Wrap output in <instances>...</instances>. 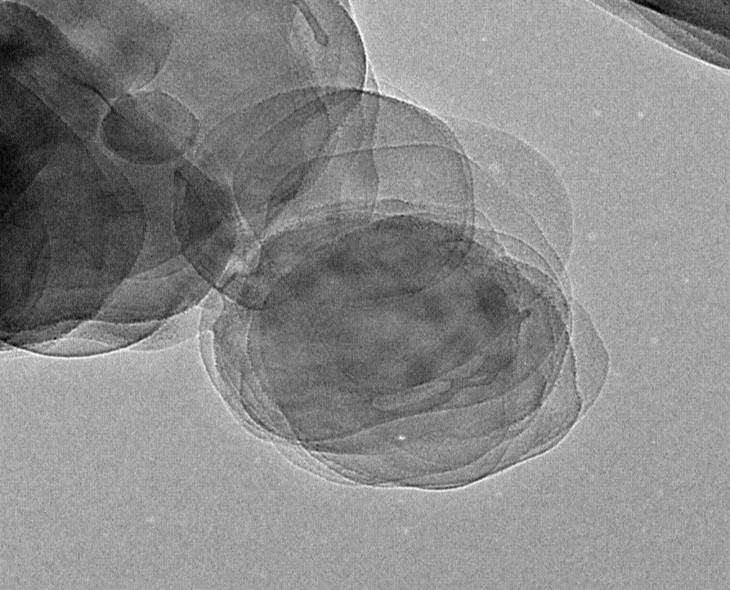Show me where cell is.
I'll return each instance as SVG.
<instances>
[{
  "instance_id": "1",
  "label": "cell",
  "mask_w": 730,
  "mask_h": 590,
  "mask_svg": "<svg viewBox=\"0 0 730 590\" xmlns=\"http://www.w3.org/2000/svg\"><path fill=\"white\" fill-rule=\"evenodd\" d=\"M200 123L179 99L161 91H141L119 98L100 126L105 147L139 165L184 159L197 144Z\"/></svg>"
},
{
  "instance_id": "6",
  "label": "cell",
  "mask_w": 730,
  "mask_h": 590,
  "mask_svg": "<svg viewBox=\"0 0 730 590\" xmlns=\"http://www.w3.org/2000/svg\"><path fill=\"white\" fill-rule=\"evenodd\" d=\"M21 349L42 355L60 357L91 356L115 350L95 340L71 336L41 344L24 346Z\"/></svg>"
},
{
  "instance_id": "3",
  "label": "cell",
  "mask_w": 730,
  "mask_h": 590,
  "mask_svg": "<svg viewBox=\"0 0 730 590\" xmlns=\"http://www.w3.org/2000/svg\"><path fill=\"white\" fill-rule=\"evenodd\" d=\"M572 348L579 384L588 401L596 395L604 381L608 357L588 312L577 301L572 303Z\"/></svg>"
},
{
  "instance_id": "4",
  "label": "cell",
  "mask_w": 730,
  "mask_h": 590,
  "mask_svg": "<svg viewBox=\"0 0 730 590\" xmlns=\"http://www.w3.org/2000/svg\"><path fill=\"white\" fill-rule=\"evenodd\" d=\"M164 322L113 324L84 322L70 332L69 336L101 342L115 350L139 343L152 335Z\"/></svg>"
},
{
  "instance_id": "7",
  "label": "cell",
  "mask_w": 730,
  "mask_h": 590,
  "mask_svg": "<svg viewBox=\"0 0 730 590\" xmlns=\"http://www.w3.org/2000/svg\"><path fill=\"white\" fill-rule=\"evenodd\" d=\"M81 322L79 321H68L56 324L49 327H37V329L21 332L19 334L7 335L5 341L8 344H14L20 348L28 345H36L49 341H53L65 335L67 332H72L77 328Z\"/></svg>"
},
{
  "instance_id": "2",
  "label": "cell",
  "mask_w": 730,
  "mask_h": 590,
  "mask_svg": "<svg viewBox=\"0 0 730 590\" xmlns=\"http://www.w3.org/2000/svg\"><path fill=\"white\" fill-rule=\"evenodd\" d=\"M328 92L332 90L317 87L289 91L225 117L200 142L196 152L198 167L228 183L249 145L289 113Z\"/></svg>"
},
{
  "instance_id": "5",
  "label": "cell",
  "mask_w": 730,
  "mask_h": 590,
  "mask_svg": "<svg viewBox=\"0 0 730 590\" xmlns=\"http://www.w3.org/2000/svg\"><path fill=\"white\" fill-rule=\"evenodd\" d=\"M199 310L192 309L165 321L152 335L131 349L150 351L167 348L193 337L198 330Z\"/></svg>"
}]
</instances>
